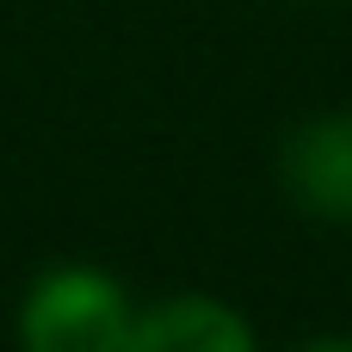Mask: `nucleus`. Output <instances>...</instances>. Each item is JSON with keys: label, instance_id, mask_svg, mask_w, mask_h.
<instances>
[{"label": "nucleus", "instance_id": "nucleus-1", "mask_svg": "<svg viewBox=\"0 0 352 352\" xmlns=\"http://www.w3.org/2000/svg\"><path fill=\"white\" fill-rule=\"evenodd\" d=\"M130 297L99 266H50L19 303V346L25 352H124L130 340Z\"/></svg>", "mask_w": 352, "mask_h": 352}, {"label": "nucleus", "instance_id": "nucleus-2", "mask_svg": "<svg viewBox=\"0 0 352 352\" xmlns=\"http://www.w3.org/2000/svg\"><path fill=\"white\" fill-rule=\"evenodd\" d=\"M278 179L291 204L316 223L352 229V105L303 118L278 148Z\"/></svg>", "mask_w": 352, "mask_h": 352}, {"label": "nucleus", "instance_id": "nucleus-3", "mask_svg": "<svg viewBox=\"0 0 352 352\" xmlns=\"http://www.w3.org/2000/svg\"><path fill=\"white\" fill-rule=\"evenodd\" d=\"M124 352H260V346H254V328L241 309H229L223 297H204V291H179L130 322Z\"/></svg>", "mask_w": 352, "mask_h": 352}, {"label": "nucleus", "instance_id": "nucleus-4", "mask_svg": "<svg viewBox=\"0 0 352 352\" xmlns=\"http://www.w3.org/2000/svg\"><path fill=\"white\" fill-rule=\"evenodd\" d=\"M297 352H352V340L346 334H316V340H303Z\"/></svg>", "mask_w": 352, "mask_h": 352}]
</instances>
